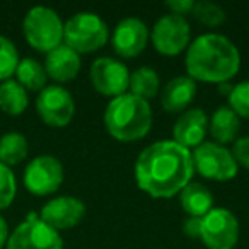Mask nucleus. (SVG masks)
I'll return each mask as SVG.
<instances>
[{
  "label": "nucleus",
  "instance_id": "nucleus-25",
  "mask_svg": "<svg viewBox=\"0 0 249 249\" xmlns=\"http://www.w3.org/2000/svg\"><path fill=\"white\" fill-rule=\"evenodd\" d=\"M19 62L21 58H19L16 45L9 38L0 35V82L12 79Z\"/></svg>",
  "mask_w": 249,
  "mask_h": 249
},
{
  "label": "nucleus",
  "instance_id": "nucleus-28",
  "mask_svg": "<svg viewBox=\"0 0 249 249\" xmlns=\"http://www.w3.org/2000/svg\"><path fill=\"white\" fill-rule=\"evenodd\" d=\"M231 154L234 157L235 164L249 169V137H241L232 143Z\"/></svg>",
  "mask_w": 249,
  "mask_h": 249
},
{
  "label": "nucleus",
  "instance_id": "nucleus-3",
  "mask_svg": "<svg viewBox=\"0 0 249 249\" xmlns=\"http://www.w3.org/2000/svg\"><path fill=\"white\" fill-rule=\"evenodd\" d=\"M104 124L114 140L137 142L142 140L152 128V109L147 101L123 94L109 101L104 111Z\"/></svg>",
  "mask_w": 249,
  "mask_h": 249
},
{
  "label": "nucleus",
  "instance_id": "nucleus-24",
  "mask_svg": "<svg viewBox=\"0 0 249 249\" xmlns=\"http://www.w3.org/2000/svg\"><path fill=\"white\" fill-rule=\"evenodd\" d=\"M191 16L196 19L198 22H201L203 26L208 28H218L225 22L227 14L220 5L213 4V2H208V0H200V2H195V7L191 11Z\"/></svg>",
  "mask_w": 249,
  "mask_h": 249
},
{
  "label": "nucleus",
  "instance_id": "nucleus-13",
  "mask_svg": "<svg viewBox=\"0 0 249 249\" xmlns=\"http://www.w3.org/2000/svg\"><path fill=\"white\" fill-rule=\"evenodd\" d=\"M149 41V29L145 22L137 18H126L114 28L111 46L116 55L123 58H135L145 50Z\"/></svg>",
  "mask_w": 249,
  "mask_h": 249
},
{
  "label": "nucleus",
  "instance_id": "nucleus-17",
  "mask_svg": "<svg viewBox=\"0 0 249 249\" xmlns=\"http://www.w3.org/2000/svg\"><path fill=\"white\" fill-rule=\"evenodd\" d=\"M196 96V82L188 75L174 77L160 94V104L167 113H183Z\"/></svg>",
  "mask_w": 249,
  "mask_h": 249
},
{
  "label": "nucleus",
  "instance_id": "nucleus-30",
  "mask_svg": "<svg viewBox=\"0 0 249 249\" xmlns=\"http://www.w3.org/2000/svg\"><path fill=\"white\" fill-rule=\"evenodd\" d=\"M183 232H184V235H188V237H191V239H200L201 218L188 217L186 220L183 222Z\"/></svg>",
  "mask_w": 249,
  "mask_h": 249
},
{
  "label": "nucleus",
  "instance_id": "nucleus-22",
  "mask_svg": "<svg viewBox=\"0 0 249 249\" xmlns=\"http://www.w3.org/2000/svg\"><path fill=\"white\" fill-rule=\"evenodd\" d=\"M14 75L26 90H35V92H41L48 80L45 67L35 58H22Z\"/></svg>",
  "mask_w": 249,
  "mask_h": 249
},
{
  "label": "nucleus",
  "instance_id": "nucleus-5",
  "mask_svg": "<svg viewBox=\"0 0 249 249\" xmlns=\"http://www.w3.org/2000/svg\"><path fill=\"white\" fill-rule=\"evenodd\" d=\"M26 41L38 52L50 53L63 41V21L53 9L36 5L29 9L22 22Z\"/></svg>",
  "mask_w": 249,
  "mask_h": 249
},
{
  "label": "nucleus",
  "instance_id": "nucleus-1",
  "mask_svg": "<svg viewBox=\"0 0 249 249\" xmlns=\"http://www.w3.org/2000/svg\"><path fill=\"white\" fill-rule=\"evenodd\" d=\"M193 154L174 140H160L140 152L135 162V179L152 198H173L191 183Z\"/></svg>",
  "mask_w": 249,
  "mask_h": 249
},
{
  "label": "nucleus",
  "instance_id": "nucleus-14",
  "mask_svg": "<svg viewBox=\"0 0 249 249\" xmlns=\"http://www.w3.org/2000/svg\"><path fill=\"white\" fill-rule=\"evenodd\" d=\"M84 215H86V205L73 196L53 198L39 212V218L56 232L75 227L77 224H80Z\"/></svg>",
  "mask_w": 249,
  "mask_h": 249
},
{
  "label": "nucleus",
  "instance_id": "nucleus-23",
  "mask_svg": "<svg viewBox=\"0 0 249 249\" xmlns=\"http://www.w3.org/2000/svg\"><path fill=\"white\" fill-rule=\"evenodd\" d=\"M159 86V75L150 67H140L135 72L130 73V94L147 101V103L157 96Z\"/></svg>",
  "mask_w": 249,
  "mask_h": 249
},
{
  "label": "nucleus",
  "instance_id": "nucleus-15",
  "mask_svg": "<svg viewBox=\"0 0 249 249\" xmlns=\"http://www.w3.org/2000/svg\"><path fill=\"white\" fill-rule=\"evenodd\" d=\"M208 132V116L203 109L193 107V109L183 111L178 121L174 123L173 137L174 142L186 149H196L203 143Z\"/></svg>",
  "mask_w": 249,
  "mask_h": 249
},
{
  "label": "nucleus",
  "instance_id": "nucleus-18",
  "mask_svg": "<svg viewBox=\"0 0 249 249\" xmlns=\"http://www.w3.org/2000/svg\"><path fill=\"white\" fill-rule=\"evenodd\" d=\"M208 130H210V135L213 137L215 143L218 145L234 143L239 130H241V118L229 106H220L212 114Z\"/></svg>",
  "mask_w": 249,
  "mask_h": 249
},
{
  "label": "nucleus",
  "instance_id": "nucleus-8",
  "mask_svg": "<svg viewBox=\"0 0 249 249\" xmlns=\"http://www.w3.org/2000/svg\"><path fill=\"white\" fill-rule=\"evenodd\" d=\"M200 239L208 249H234L239 241V222L227 208H212L201 218Z\"/></svg>",
  "mask_w": 249,
  "mask_h": 249
},
{
  "label": "nucleus",
  "instance_id": "nucleus-9",
  "mask_svg": "<svg viewBox=\"0 0 249 249\" xmlns=\"http://www.w3.org/2000/svg\"><path fill=\"white\" fill-rule=\"evenodd\" d=\"M152 45L160 55L178 56L191 39V28L186 18L176 14H166L154 24L152 28Z\"/></svg>",
  "mask_w": 249,
  "mask_h": 249
},
{
  "label": "nucleus",
  "instance_id": "nucleus-19",
  "mask_svg": "<svg viewBox=\"0 0 249 249\" xmlns=\"http://www.w3.org/2000/svg\"><path fill=\"white\" fill-rule=\"evenodd\" d=\"M179 203L188 217L203 218L213 208V195L205 184L191 181L179 193Z\"/></svg>",
  "mask_w": 249,
  "mask_h": 249
},
{
  "label": "nucleus",
  "instance_id": "nucleus-32",
  "mask_svg": "<svg viewBox=\"0 0 249 249\" xmlns=\"http://www.w3.org/2000/svg\"><path fill=\"white\" fill-rule=\"evenodd\" d=\"M232 89H234V86H232L231 82H224V84H218V92L224 94V96H231Z\"/></svg>",
  "mask_w": 249,
  "mask_h": 249
},
{
  "label": "nucleus",
  "instance_id": "nucleus-31",
  "mask_svg": "<svg viewBox=\"0 0 249 249\" xmlns=\"http://www.w3.org/2000/svg\"><path fill=\"white\" fill-rule=\"evenodd\" d=\"M9 225L5 222V218L0 215V249H4L7 246V241H9Z\"/></svg>",
  "mask_w": 249,
  "mask_h": 249
},
{
  "label": "nucleus",
  "instance_id": "nucleus-27",
  "mask_svg": "<svg viewBox=\"0 0 249 249\" xmlns=\"http://www.w3.org/2000/svg\"><path fill=\"white\" fill-rule=\"evenodd\" d=\"M229 107L239 118L249 120V80H242L237 86H234L229 96Z\"/></svg>",
  "mask_w": 249,
  "mask_h": 249
},
{
  "label": "nucleus",
  "instance_id": "nucleus-12",
  "mask_svg": "<svg viewBox=\"0 0 249 249\" xmlns=\"http://www.w3.org/2000/svg\"><path fill=\"white\" fill-rule=\"evenodd\" d=\"M90 82L99 94L114 99L126 94L130 86V72L124 63L103 56L90 65Z\"/></svg>",
  "mask_w": 249,
  "mask_h": 249
},
{
  "label": "nucleus",
  "instance_id": "nucleus-4",
  "mask_svg": "<svg viewBox=\"0 0 249 249\" xmlns=\"http://www.w3.org/2000/svg\"><path fill=\"white\" fill-rule=\"evenodd\" d=\"M107 24L94 12H79L63 24V45L75 53H92L106 45Z\"/></svg>",
  "mask_w": 249,
  "mask_h": 249
},
{
  "label": "nucleus",
  "instance_id": "nucleus-16",
  "mask_svg": "<svg viewBox=\"0 0 249 249\" xmlns=\"http://www.w3.org/2000/svg\"><path fill=\"white\" fill-rule=\"evenodd\" d=\"M80 55L75 53L72 48H69L67 45H60L58 48L52 50L50 53H46L45 58V70L46 75L50 79H53L55 82H70L73 80L80 72Z\"/></svg>",
  "mask_w": 249,
  "mask_h": 249
},
{
  "label": "nucleus",
  "instance_id": "nucleus-26",
  "mask_svg": "<svg viewBox=\"0 0 249 249\" xmlns=\"http://www.w3.org/2000/svg\"><path fill=\"white\" fill-rule=\"evenodd\" d=\"M18 193V183L16 174L11 167L0 162V210H5L12 205Z\"/></svg>",
  "mask_w": 249,
  "mask_h": 249
},
{
  "label": "nucleus",
  "instance_id": "nucleus-6",
  "mask_svg": "<svg viewBox=\"0 0 249 249\" xmlns=\"http://www.w3.org/2000/svg\"><path fill=\"white\" fill-rule=\"evenodd\" d=\"M195 171L205 179L231 181L237 174L239 166L235 164L231 150L215 142H203L193 150Z\"/></svg>",
  "mask_w": 249,
  "mask_h": 249
},
{
  "label": "nucleus",
  "instance_id": "nucleus-20",
  "mask_svg": "<svg viewBox=\"0 0 249 249\" xmlns=\"http://www.w3.org/2000/svg\"><path fill=\"white\" fill-rule=\"evenodd\" d=\"M29 104L28 90L18 80H5L0 84V109L9 116H19Z\"/></svg>",
  "mask_w": 249,
  "mask_h": 249
},
{
  "label": "nucleus",
  "instance_id": "nucleus-7",
  "mask_svg": "<svg viewBox=\"0 0 249 249\" xmlns=\"http://www.w3.org/2000/svg\"><path fill=\"white\" fill-rule=\"evenodd\" d=\"M5 249H63V239L39 215L31 213L9 235Z\"/></svg>",
  "mask_w": 249,
  "mask_h": 249
},
{
  "label": "nucleus",
  "instance_id": "nucleus-21",
  "mask_svg": "<svg viewBox=\"0 0 249 249\" xmlns=\"http://www.w3.org/2000/svg\"><path fill=\"white\" fill-rule=\"evenodd\" d=\"M29 145L22 133L9 132L0 137V162L7 167L18 166L28 157Z\"/></svg>",
  "mask_w": 249,
  "mask_h": 249
},
{
  "label": "nucleus",
  "instance_id": "nucleus-11",
  "mask_svg": "<svg viewBox=\"0 0 249 249\" xmlns=\"http://www.w3.org/2000/svg\"><path fill=\"white\" fill-rule=\"evenodd\" d=\"M36 111L45 124L53 128H63L75 114V103L65 87L46 86L36 99Z\"/></svg>",
  "mask_w": 249,
  "mask_h": 249
},
{
  "label": "nucleus",
  "instance_id": "nucleus-2",
  "mask_svg": "<svg viewBox=\"0 0 249 249\" xmlns=\"http://www.w3.org/2000/svg\"><path fill=\"white\" fill-rule=\"evenodd\" d=\"M188 77L195 82H231L241 67V53L229 38L215 33L201 35L191 41L186 53Z\"/></svg>",
  "mask_w": 249,
  "mask_h": 249
},
{
  "label": "nucleus",
  "instance_id": "nucleus-29",
  "mask_svg": "<svg viewBox=\"0 0 249 249\" xmlns=\"http://www.w3.org/2000/svg\"><path fill=\"white\" fill-rule=\"evenodd\" d=\"M166 7L169 9L173 14L184 18L186 14H191V11H193V7H195V2L193 0H167Z\"/></svg>",
  "mask_w": 249,
  "mask_h": 249
},
{
  "label": "nucleus",
  "instance_id": "nucleus-10",
  "mask_svg": "<svg viewBox=\"0 0 249 249\" xmlns=\"http://www.w3.org/2000/svg\"><path fill=\"white\" fill-rule=\"evenodd\" d=\"M63 166L53 156H38L26 166L24 186L35 196H48L63 183Z\"/></svg>",
  "mask_w": 249,
  "mask_h": 249
}]
</instances>
